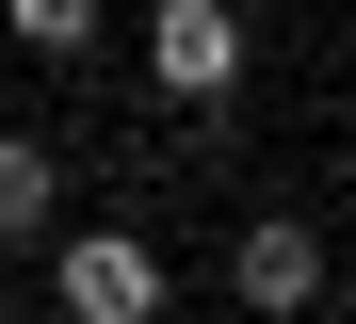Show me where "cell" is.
<instances>
[{
	"label": "cell",
	"instance_id": "6da1fadb",
	"mask_svg": "<svg viewBox=\"0 0 356 324\" xmlns=\"http://www.w3.org/2000/svg\"><path fill=\"white\" fill-rule=\"evenodd\" d=\"M162 243L146 227H49V308L65 324H162Z\"/></svg>",
	"mask_w": 356,
	"mask_h": 324
},
{
	"label": "cell",
	"instance_id": "7a4b0ae2",
	"mask_svg": "<svg viewBox=\"0 0 356 324\" xmlns=\"http://www.w3.org/2000/svg\"><path fill=\"white\" fill-rule=\"evenodd\" d=\"M146 82L178 114H227L243 98V17H227V0H146Z\"/></svg>",
	"mask_w": 356,
	"mask_h": 324
},
{
	"label": "cell",
	"instance_id": "3957f363",
	"mask_svg": "<svg viewBox=\"0 0 356 324\" xmlns=\"http://www.w3.org/2000/svg\"><path fill=\"white\" fill-rule=\"evenodd\" d=\"M227 292H243L259 324H291V308H324V227H308V211H259L243 243H227Z\"/></svg>",
	"mask_w": 356,
	"mask_h": 324
},
{
	"label": "cell",
	"instance_id": "277c9868",
	"mask_svg": "<svg viewBox=\"0 0 356 324\" xmlns=\"http://www.w3.org/2000/svg\"><path fill=\"white\" fill-rule=\"evenodd\" d=\"M65 227V162H49V130H0V259H33Z\"/></svg>",
	"mask_w": 356,
	"mask_h": 324
},
{
	"label": "cell",
	"instance_id": "5b68a950",
	"mask_svg": "<svg viewBox=\"0 0 356 324\" xmlns=\"http://www.w3.org/2000/svg\"><path fill=\"white\" fill-rule=\"evenodd\" d=\"M0 33H17L33 65H81L97 49V0H0Z\"/></svg>",
	"mask_w": 356,
	"mask_h": 324
},
{
	"label": "cell",
	"instance_id": "8992f818",
	"mask_svg": "<svg viewBox=\"0 0 356 324\" xmlns=\"http://www.w3.org/2000/svg\"><path fill=\"white\" fill-rule=\"evenodd\" d=\"M291 324H356V308H291Z\"/></svg>",
	"mask_w": 356,
	"mask_h": 324
}]
</instances>
